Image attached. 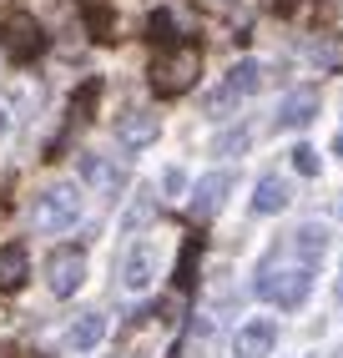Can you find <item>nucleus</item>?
<instances>
[{"instance_id": "nucleus-14", "label": "nucleus", "mask_w": 343, "mask_h": 358, "mask_svg": "<svg viewBox=\"0 0 343 358\" xmlns=\"http://www.w3.org/2000/svg\"><path fill=\"white\" fill-rule=\"evenodd\" d=\"M102 338H106V318H102V313H81L76 323H71V333H66V343L81 348V353H91Z\"/></svg>"}, {"instance_id": "nucleus-22", "label": "nucleus", "mask_w": 343, "mask_h": 358, "mask_svg": "<svg viewBox=\"0 0 343 358\" xmlns=\"http://www.w3.org/2000/svg\"><path fill=\"white\" fill-rule=\"evenodd\" d=\"M308 56H313V61H323V66H338V51H328L323 41H308Z\"/></svg>"}, {"instance_id": "nucleus-10", "label": "nucleus", "mask_w": 343, "mask_h": 358, "mask_svg": "<svg viewBox=\"0 0 343 358\" xmlns=\"http://www.w3.org/2000/svg\"><path fill=\"white\" fill-rule=\"evenodd\" d=\"M31 278V252L20 243H6L0 248V293H20Z\"/></svg>"}, {"instance_id": "nucleus-7", "label": "nucleus", "mask_w": 343, "mask_h": 358, "mask_svg": "<svg viewBox=\"0 0 343 358\" xmlns=\"http://www.w3.org/2000/svg\"><path fill=\"white\" fill-rule=\"evenodd\" d=\"M81 182L91 187L96 197H116L121 187H127V166H121L116 157H102V152H81Z\"/></svg>"}, {"instance_id": "nucleus-26", "label": "nucleus", "mask_w": 343, "mask_h": 358, "mask_svg": "<svg viewBox=\"0 0 343 358\" xmlns=\"http://www.w3.org/2000/svg\"><path fill=\"white\" fill-rule=\"evenodd\" d=\"M223 6H227V0H223Z\"/></svg>"}, {"instance_id": "nucleus-6", "label": "nucleus", "mask_w": 343, "mask_h": 358, "mask_svg": "<svg viewBox=\"0 0 343 358\" xmlns=\"http://www.w3.org/2000/svg\"><path fill=\"white\" fill-rule=\"evenodd\" d=\"M0 45H6V56H15V61H36L41 51H46V31L36 26L31 15H6L0 20Z\"/></svg>"}, {"instance_id": "nucleus-13", "label": "nucleus", "mask_w": 343, "mask_h": 358, "mask_svg": "<svg viewBox=\"0 0 343 358\" xmlns=\"http://www.w3.org/2000/svg\"><path fill=\"white\" fill-rule=\"evenodd\" d=\"M318 116V91L303 86V91H288L283 106H278V127H308Z\"/></svg>"}, {"instance_id": "nucleus-16", "label": "nucleus", "mask_w": 343, "mask_h": 358, "mask_svg": "<svg viewBox=\"0 0 343 358\" xmlns=\"http://www.w3.org/2000/svg\"><path fill=\"white\" fill-rule=\"evenodd\" d=\"M293 248L303 252V268H313V262H318V257L328 252V232L318 227V222H303L298 232H293Z\"/></svg>"}, {"instance_id": "nucleus-1", "label": "nucleus", "mask_w": 343, "mask_h": 358, "mask_svg": "<svg viewBox=\"0 0 343 358\" xmlns=\"http://www.w3.org/2000/svg\"><path fill=\"white\" fill-rule=\"evenodd\" d=\"M197 71H202V51L192 41L167 45V51L152 61V91L157 96H182V91L197 86Z\"/></svg>"}, {"instance_id": "nucleus-11", "label": "nucleus", "mask_w": 343, "mask_h": 358, "mask_svg": "<svg viewBox=\"0 0 343 358\" xmlns=\"http://www.w3.org/2000/svg\"><path fill=\"white\" fill-rule=\"evenodd\" d=\"M227 187H232V172H207L197 182V192H192V217H212V212L223 207Z\"/></svg>"}, {"instance_id": "nucleus-12", "label": "nucleus", "mask_w": 343, "mask_h": 358, "mask_svg": "<svg viewBox=\"0 0 343 358\" xmlns=\"http://www.w3.org/2000/svg\"><path fill=\"white\" fill-rule=\"evenodd\" d=\"M157 131H162V122L152 111H127L116 122V136H121V147H152L157 141Z\"/></svg>"}, {"instance_id": "nucleus-15", "label": "nucleus", "mask_w": 343, "mask_h": 358, "mask_svg": "<svg viewBox=\"0 0 343 358\" xmlns=\"http://www.w3.org/2000/svg\"><path fill=\"white\" fill-rule=\"evenodd\" d=\"M288 207V182L283 177H262L258 192H253V212H262V217H273V212Z\"/></svg>"}, {"instance_id": "nucleus-24", "label": "nucleus", "mask_w": 343, "mask_h": 358, "mask_svg": "<svg viewBox=\"0 0 343 358\" xmlns=\"http://www.w3.org/2000/svg\"><path fill=\"white\" fill-rule=\"evenodd\" d=\"M338 157H343V131H338Z\"/></svg>"}, {"instance_id": "nucleus-3", "label": "nucleus", "mask_w": 343, "mask_h": 358, "mask_svg": "<svg viewBox=\"0 0 343 358\" xmlns=\"http://www.w3.org/2000/svg\"><path fill=\"white\" fill-rule=\"evenodd\" d=\"M253 288H258V298L278 303V308H298L313 288V278H308V268H278V262H267Z\"/></svg>"}, {"instance_id": "nucleus-23", "label": "nucleus", "mask_w": 343, "mask_h": 358, "mask_svg": "<svg viewBox=\"0 0 343 358\" xmlns=\"http://www.w3.org/2000/svg\"><path fill=\"white\" fill-rule=\"evenodd\" d=\"M338 303H343V278H338Z\"/></svg>"}, {"instance_id": "nucleus-4", "label": "nucleus", "mask_w": 343, "mask_h": 358, "mask_svg": "<svg viewBox=\"0 0 343 358\" xmlns=\"http://www.w3.org/2000/svg\"><path fill=\"white\" fill-rule=\"evenodd\" d=\"M258 86H262V66H258V61H237V66L227 71V76H223V86L212 91L207 111H212V116H227L232 106H242V101H248Z\"/></svg>"}, {"instance_id": "nucleus-8", "label": "nucleus", "mask_w": 343, "mask_h": 358, "mask_svg": "<svg viewBox=\"0 0 343 358\" xmlns=\"http://www.w3.org/2000/svg\"><path fill=\"white\" fill-rule=\"evenodd\" d=\"M121 282H127L132 293H146L157 282V248L152 243H136L127 252V262H121Z\"/></svg>"}, {"instance_id": "nucleus-21", "label": "nucleus", "mask_w": 343, "mask_h": 358, "mask_svg": "<svg viewBox=\"0 0 343 358\" xmlns=\"http://www.w3.org/2000/svg\"><path fill=\"white\" fill-rule=\"evenodd\" d=\"M242 147H248V131H232V136L217 141V157H232V152H242Z\"/></svg>"}, {"instance_id": "nucleus-5", "label": "nucleus", "mask_w": 343, "mask_h": 358, "mask_svg": "<svg viewBox=\"0 0 343 358\" xmlns=\"http://www.w3.org/2000/svg\"><path fill=\"white\" fill-rule=\"evenodd\" d=\"M81 282H86V252L81 248H56L46 257V288L56 298H71Z\"/></svg>"}, {"instance_id": "nucleus-19", "label": "nucleus", "mask_w": 343, "mask_h": 358, "mask_svg": "<svg viewBox=\"0 0 343 358\" xmlns=\"http://www.w3.org/2000/svg\"><path fill=\"white\" fill-rule=\"evenodd\" d=\"M293 166H298L303 177H318V152L313 147H298V152H293Z\"/></svg>"}, {"instance_id": "nucleus-20", "label": "nucleus", "mask_w": 343, "mask_h": 358, "mask_svg": "<svg viewBox=\"0 0 343 358\" xmlns=\"http://www.w3.org/2000/svg\"><path fill=\"white\" fill-rule=\"evenodd\" d=\"M192 268H197V243H187V252H182V268H177L182 288H192Z\"/></svg>"}, {"instance_id": "nucleus-17", "label": "nucleus", "mask_w": 343, "mask_h": 358, "mask_svg": "<svg viewBox=\"0 0 343 358\" xmlns=\"http://www.w3.org/2000/svg\"><path fill=\"white\" fill-rule=\"evenodd\" d=\"M96 96H102V81H86L76 96H71V111H66V131H76V127H86L91 122V106H96Z\"/></svg>"}, {"instance_id": "nucleus-25", "label": "nucleus", "mask_w": 343, "mask_h": 358, "mask_svg": "<svg viewBox=\"0 0 343 358\" xmlns=\"http://www.w3.org/2000/svg\"><path fill=\"white\" fill-rule=\"evenodd\" d=\"M0 131H6V116H0Z\"/></svg>"}, {"instance_id": "nucleus-9", "label": "nucleus", "mask_w": 343, "mask_h": 358, "mask_svg": "<svg viewBox=\"0 0 343 358\" xmlns=\"http://www.w3.org/2000/svg\"><path fill=\"white\" fill-rule=\"evenodd\" d=\"M278 343V328L267 323V318H253V323H242L237 328V338H232V353L237 358H267Z\"/></svg>"}, {"instance_id": "nucleus-18", "label": "nucleus", "mask_w": 343, "mask_h": 358, "mask_svg": "<svg viewBox=\"0 0 343 358\" xmlns=\"http://www.w3.org/2000/svg\"><path fill=\"white\" fill-rule=\"evenodd\" d=\"M146 36H152L157 45L177 41V20H172V10H152V15H146Z\"/></svg>"}, {"instance_id": "nucleus-2", "label": "nucleus", "mask_w": 343, "mask_h": 358, "mask_svg": "<svg viewBox=\"0 0 343 358\" xmlns=\"http://www.w3.org/2000/svg\"><path fill=\"white\" fill-rule=\"evenodd\" d=\"M31 222L41 232H66V227H76L81 222V192L71 182H56V187H46V192L36 197L31 207Z\"/></svg>"}]
</instances>
